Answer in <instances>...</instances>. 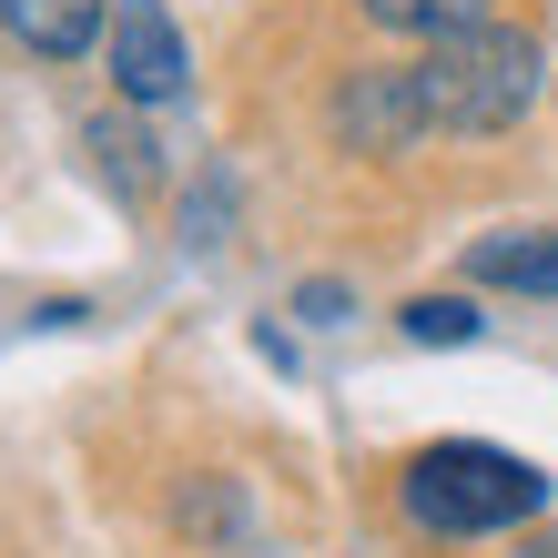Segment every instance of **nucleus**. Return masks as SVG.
I'll return each mask as SVG.
<instances>
[{"mask_svg": "<svg viewBox=\"0 0 558 558\" xmlns=\"http://www.w3.org/2000/svg\"><path fill=\"white\" fill-rule=\"evenodd\" d=\"M82 153H92V173L112 183V204H153V193H162V153H153V133L133 122V102H122V112H92L82 122Z\"/></svg>", "mask_w": 558, "mask_h": 558, "instance_id": "nucleus-6", "label": "nucleus"}, {"mask_svg": "<svg viewBox=\"0 0 558 558\" xmlns=\"http://www.w3.org/2000/svg\"><path fill=\"white\" fill-rule=\"evenodd\" d=\"M345 305H355V294H345L336 275H315L305 294H294V315H305V325H345Z\"/></svg>", "mask_w": 558, "mask_h": 558, "instance_id": "nucleus-10", "label": "nucleus"}, {"mask_svg": "<svg viewBox=\"0 0 558 558\" xmlns=\"http://www.w3.org/2000/svg\"><path fill=\"white\" fill-rule=\"evenodd\" d=\"M397 518L416 538H508L548 518V468L487 437H437L397 468Z\"/></svg>", "mask_w": 558, "mask_h": 558, "instance_id": "nucleus-1", "label": "nucleus"}, {"mask_svg": "<svg viewBox=\"0 0 558 558\" xmlns=\"http://www.w3.org/2000/svg\"><path fill=\"white\" fill-rule=\"evenodd\" d=\"M397 336L407 345H477L487 315L468 305V294H416V305H397Z\"/></svg>", "mask_w": 558, "mask_h": 558, "instance_id": "nucleus-9", "label": "nucleus"}, {"mask_svg": "<svg viewBox=\"0 0 558 558\" xmlns=\"http://www.w3.org/2000/svg\"><path fill=\"white\" fill-rule=\"evenodd\" d=\"M325 133H336V153H366V162L416 153V143H426L416 61H355V72L325 92Z\"/></svg>", "mask_w": 558, "mask_h": 558, "instance_id": "nucleus-3", "label": "nucleus"}, {"mask_svg": "<svg viewBox=\"0 0 558 558\" xmlns=\"http://www.w3.org/2000/svg\"><path fill=\"white\" fill-rule=\"evenodd\" d=\"M548 92V51L529 21H477L457 41H426L416 61V102H426V133H457V143H498L538 112Z\"/></svg>", "mask_w": 558, "mask_h": 558, "instance_id": "nucleus-2", "label": "nucleus"}, {"mask_svg": "<svg viewBox=\"0 0 558 558\" xmlns=\"http://www.w3.org/2000/svg\"><path fill=\"white\" fill-rule=\"evenodd\" d=\"M102 61H112V92L133 112H162V102H183V92H193V51H183V31H173L162 0H112Z\"/></svg>", "mask_w": 558, "mask_h": 558, "instance_id": "nucleus-4", "label": "nucleus"}, {"mask_svg": "<svg viewBox=\"0 0 558 558\" xmlns=\"http://www.w3.org/2000/svg\"><path fill=\"white\" fill-rule=\"evenodd\" d=\"M468 284H498V294H558V223H498V234L468 244Z\"/></svg>", "mask_w": 558, "mask_h": 558, "instance_id": "nucleus-5", "label": "nucleus"}, {"mask_svg": "<svg viewBox=\"0 0 558 558\" xmlns=\"http://www.w3.org/2000/svg\"><path fill=\"white\" fill-rule=\"evenodd\" d=\"M183 244H223V183H204L183 204Z\"/></svg>", "mask_w": 558, "mask_h": 558, "instance_id": "nucleus-11", "label": "nucleus"}, {"mask_svg": "<svg viewBox=\"0 0 558 558\" xmlns=\"http://www.w3.org/2000/svg\"><path fill=\"white\" fill-rule=\"evenodd\" d=\"M376 31H397V41H457V31L498 21V0H355Z\"/></svg>", "mask_w": 558, "mask_h": 558, "instance_id": "nucleus-8", "label": "nucleus"}, {"mask_svg": "<svg viewBox=\"0 0 558 558\" xmlns=\"http://www.w3.org/2000/svg\"><path fill=\"white\" fill-rule=\"evenodd\" d=\"M0 21H11V41H21V51H41V61H82V51L112 31V0H0Z\"/></svg>", "mask_w": 558, "mask_h": 558, "instance_id": "nucleus-7", "label": "nucleus"}]
</instances>
